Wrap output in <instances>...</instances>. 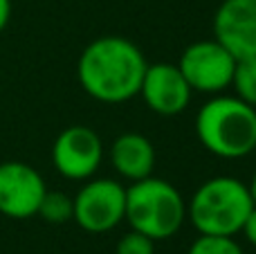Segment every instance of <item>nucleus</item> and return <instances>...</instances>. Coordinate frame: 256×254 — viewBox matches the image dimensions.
<instances>
[{
  "instance_id": "obj_1",
  "label": "nucleus",
  "mask_w": 256,
  "mask_h": 254,
  "mask_svg": "<svg viewBox=\"0 0 256 254\" xmlns=\"http://www.w3.org/2000/svg\"><path fill=\"white\" fill-rule=\"evenodd\" d=\"M146 56L124 36H99L86 45L76 63L79 84L102 104H124L140 94Z\"/></svg>"
},
{
  "instance_id": "obj_2",
  "label": "nucleus",
  "mask_w": 256,
  "mask_h": 254,
  "mask_svg": "<svg viewBox=\"0 0 256 254\" xmlns=\"http://www.w3.org/2000/svg\"><path fill=\"white\" fill-rule=\"evenodd\" d=\"M200 144L222 160H238L256 146V108L236 94H214L196 115Z\"/></svg>"
},
{
  "instance_id": "obj_3",
  "label": "nucleus",
  "mask_w": 256,
  "mask_h": 254,
  "mask_svg": "<svg viewBox=\"0 0 256 254\" xmlns=\"http://www.w3.org/2000/svg\"><path fill=\"white\" fill-rule=\"evenodd\" d=\"M252 207V196L243 180L234 176H216L204 180L194 192L186 205V216L198 234L236 236Z\"/></svg>"
},
{
  "instance_id": "obj_4",
  "label": "nucleus",
  "mask_w": 256,
  "mask_h": 254,
  "mask_svg": "<svg viewBox=\"0 0 256 254\" xmlns=\"http://www.w3.org/2000/svg\"><path fill=\"white\" fill-rule=\"evenodd\" d=\"M124 220L150 241H166L184 225L186 200L171 182L148 176L126 187Z\"/></svg>"
},
{
  "instance_id": "obj_5",
  "label": "nucleus",
  "mask_w": 256,
  "mask_h": 254,
  "mask_svg": "<svg viewBox=\"0 0 256 254\" xmlns=\"http://www.w3.org/2000/svg\"><path fill=\"white\" fill-rule=\"evenodd\" d=\"M72 220L90 234L115 230L126 214V187L112 178H88L72 198Z\"/></svg>"
},
{
  "instance_id": "obj_6",
  "label": "nucleus",
  "mask_w": 256,
  "mask_h": 254,
  "mask_svg": "<svg viewBox=\"0 0 256 254\" xmlns=\"http://www.w3.org/2000/svg\"><path fill=\"white\" fill-rule=\"evenodd\" d=\"M234 66L236 58L216 38L191 43L189 48H184L178 61V68L189 88L204 94H220L222 90L230 88Z\"/></svg>"
},
{
  "instance_id": "obj_7",
  "label": "nucleus",
  "mask_w": 256,
  "mask_h": 254,
  "mask_svg": "<svg viewBox=\"0 0 256 254\" xmlns=\"http://www.w3.org/2000/svg\"><path fill=\"white\" fill-rule=\"evenodd\" d=\"M104 160V142L90 126H68L52 144V164L68 180H88Z\"/></svg>"
},
{
  "instance_id": "obj_8",
  "label": "nucleus",
  "mask_w": 256,
  "mask_h": 254,
  "mask_svg": "<svg viewBox=\"0 0 256 254\" xmlns=\"http://www.w3.org/2000/svg\"><path fill=\"white\" fill-rule=\"evenodd\" d=\"M45 180L27 162L7 160L0 162V214L14 220L36 216L43 200Z\"/></svg>"
},
{
  "instance_id": "obj_9",
  "label": "nucleus",
  "mask_w": 256,
  "mask_h": 254,
  "mask_svg": "<svg viewBox=\"0 0 256 254\" xmlns=\"http://www.w3.org/2000/svg\"><path fill=\"white\" fill-rule=\"evenodd\" d=\"M194 90L182 76L180 68L173 63H153L146 68L140 86L144 104L162 117H176L186 110Z\"/></svg>"
},
{
  "instance_id": "obj_10",
  "label": "nucleus",
  "mask_w": 256,
  "mask_h": 254,
  "mask_svg": "<svg viewBox=\"0 0 256 254\" xmlns=\"http://www.w3.org/2000/svg\"><path fill=\"white\" fill-rule=\"evenodd\" d=\"M214 38L234 58L256 56V0H222L214 14Z\"/></svg>"
},
{
  "instance_id": "obj_11",
  "label": "nucleus",
  "mask_w": 256,
  "mask_h": 254,
  "mask_svg": "<svg viewBox=\"0 0 256 254\" xmlns=\"http://www.w3.org/2000/svg\"><path fill=\"white\" fill-rule=\"evenodd\" d=\"M110 164L124 180L137 182L155 169V148L146 135L142 133H122L110 144Z\"/></svg>"
},
{
  "instance_id": "obj_12",
  "label": "nucleus",
  "mask_w": 256,
  "mask_h": 254,
  "mask_svg": "<svg viewBox=\"0 0 256 254\" xmlns=\"http://www.w3.org/2000/svg\"><path fill=\"white\" fill-rule=\"evenodd\" d=\"M232 88L240 102L256 108V56L236 58L234 74H232Z\"/></svg>"
},
{
  "instance_id": "obj_13",
  "label": "nucleus",
  "mask_w": 256,
  "mask_h": 254,
  "mask_svg": "<svg viewBox=\"0 0 256 254\" xmlns=\"http://www.w3.org/2000/svg\"><path fill=\"white\" fill-rule=\"evenodd\" d=\"M72 214H74V202H72V196L63 192H45L43 200L38 205V212L36 216H40L43 220L52 225H61L72 220Z\"/></svg>"
},
{
  "instance_id": "obj_14",
  "label": "nucleus",
  "mask_w": 256,
  "mask_h": 254,
  "mask_svg": "<svg viewBox=\"0 0 256 254\" xmlns=\"http://www.w3.org/2000/svg\"><path fill=\"white\" fill-rule=\"evenodd\" d=\"M186 254H245L234 236H214V234H200L189 246Z\"/></svg>"
},
{
  "instance_id": "obj_15",
  "label": "nucleus",
  "mask_w": 256,
  "mask_h": 254,
  "mask_svg": "<svg viewBox=\"0 0 256 254\" xmlns=\"http://www.w3.org/2000/svg\"><path fill=\"white\" fill-rule=\"evenodd\" d=\"M115 254H155V241H150L148 236L130 230L128 234L117 241Z\"/></svg>"
},
{
  "instance_id": "obj_16",
  "label": "nucleus",
  "mask_w": 256,
  "mask_h": 254,
  "mask_svg": "<svg viewBox=\"0 0 256 254\" xmlns=\"http://www.w3.org/2000/svg\"><path fill=\"white\" fill-rule=\"evenodd\" d=\"M240 234H243V236L248 238L250 246H254V248H256V205L252 207V212L248 214V218H245Z\"/></svg>"
},
{
  "instance_id": "obj_17",
  "label": "nucleus",
  "mask_w": 256,
  "mask_h": 254,
  "mask_svg": "<svg viewBox=\"0 0 256 254\" xmlns=\"http://www.w3.org/2000/svg\"><path fill=\"white\" fill-rule=\"evenodd\" d=\"M12 18V0H0V32L9 25Z\"/></svg>"
},
{
  "instance_id": "obj_18",
  "label": "nucleus",
  "mask_w": 256,
  "mask_h": 254,
  "mask_svg": "<svg viewBox=\"0 0 256 254\" xmlns=\"http://www.w3.org/2000/svg\"><path fill=\"white\" fill-rule=\"evenodd\" d=\"M248 189H250V196H252V202H254V205H256V174L252 176V180H250Z\"/></svg>"
},
{
  "instance_id": "obj_19",
  "label": "nucleus",
  "mask_w": 256,
  "mask_h": 254,
  "mask_svg": "<svg viewBox=\"0 0 256 254\" xmlns=\"http://www.w3.org/2000/svg\"><path fill=\"white\" fill-rule=\"evenodd\" d=\"M254 151H256V146H254Z\"/></svg>"
}]
</instances>
